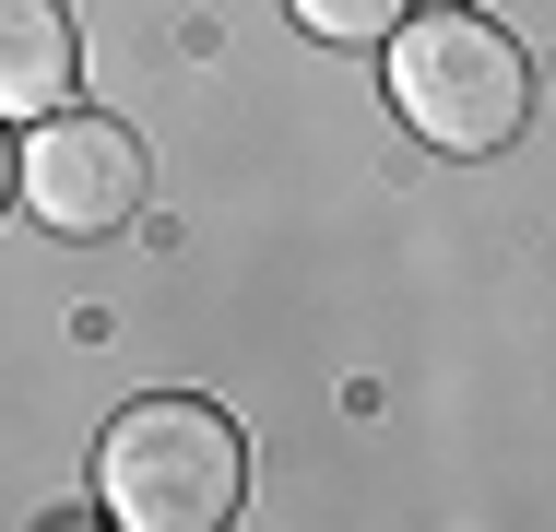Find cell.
<instances>
[{
    "label": "cell",
    "instance_id": "1",
    "mask_svg": "<svg viewBox=\"0 0 556 532\" xmlns=\"http://www.w3.org/2000/svg\"><path fill=\"white\" fill-rule=\"evenodd\" d=\"M96 497H108L118 532H225L249 497V449L202 391H142L108 415Z\"/></svg>",
    "mask_w": 556,
    "mask_h": 532
},
{
    "label": "cell",
    "instance_id": "2",
    "mask_svg": "<svg viewBox=\"0 0 556 532\" xmlns=\"http://www.w3.org/2000/svg\"><path fill=\"white\" fill-rule=\"evenodd\" d=\"M391 106L439 142V154H497L521 118H533V72L521 48L485 24V12H415L391 36Z\"/></svg>",
    "mask_w": 556,
    "mask_h": 532
},
{
    "label": "cell",
    "instance_id": "3",
    "mask_svg": "<svg viewBox=\"0 0 556 532\" xmlns=\"http://www.w3.org/2000/svg\"><path fill=\"white\" fill-rule=\"evenodd\" d=\"M24 202H36V225H60V237H108V225L142 213V142L118 118H36Z\"/></svg>",
    "mask_w": 556,
    "mask_h": 532
},
{
    "label": "cell",
    "instance_id": "4",
    "mask_svg": "<svg viewBox=\"0 0 556 532\" xmlns=\"http://www.w3.org/2000/svg\"><path fill=\"white\" fill-rule=\"evenodd\" d=\"M72 72H84L72 12L60 0H0V118H60Z\"/></svg>",
    "mask_w": 556,
    "mask_h": 532
},
{
    "label": "cell",
    "instance_id": "5",
    "mask_svg": "<svg viewBox=\"0 0 556 532\" xmlns=\"http://www.w3.org/2000/svg\"><path fill=\"white\" fill-rule=\"evenodd\" d=\"M308 36H332V48H367V36H391L403 24V0H285Z\"/></svg>",
    "mask_w": 556,
    "mask_h": 532
},
{
    "label": "cell",
    "instance_id": "6",
    "mask_svg": "<svg viewBox=\"0 0 556 532\" xmlns=\"http://www.w3.org/2000/svg\"><path fill=\"white\" fill-rule=\"evenodd\" d=\"M0 202H12V154H0Z\"/></svg>",
    "mask_w": 556,
    "mask_h": 532
}]
</instances>
